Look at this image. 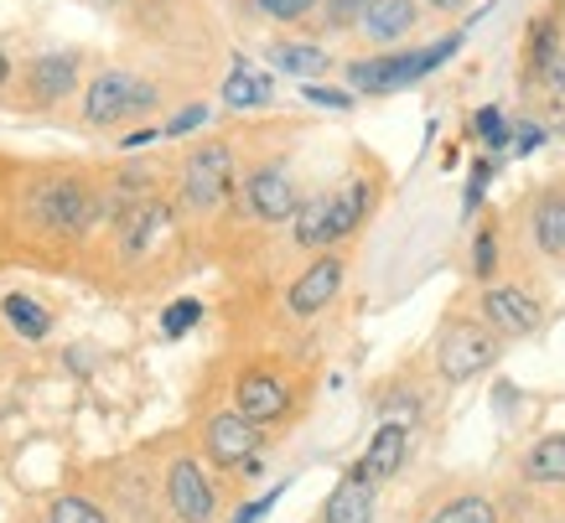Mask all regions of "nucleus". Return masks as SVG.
<instances>
[{
	"instance_id": "f257e3e1",
	"label": "nucleus",
	"mask_w": 565,
	"mask_h": 523,
	"mask_svg": "<svg viewBox=\"0 0 565 523\" xmlns=\"http://www.w3.org/2000/svg\"><path fill=\"white\" fill-rule=\"evenodd\" d=\"M462 47V32H451L446 42L436 47H420V52H390V57H363V63H348V84L353 94H399V88L420 84L426 73H436Z\"/></svg>"
},
{
	"instance_id": "f03ea898",
	"label": "nucleus",
	"mask_w": 565,
	"mask_h": 523,
	"mask_svg": "<svg viewBox=\"0 0 565 523\" xmlns=\"http://www.w3.org/2000/svg\"><path fill=\"white\" fill-rule=\"evenodd\" d=\"M104 203H99V192L88 182H73V177H57V182H42L32 192V218L47 228V234H88L94 223H99Z\"/></svg>"
},
{
	"instance_id": "7ed1b4c3",
	"label": "nucleus",
	"mask_w": 565,
	"mask_h": 523,
	"mask_svg": "<svg viewBox=\"0 0 565 523\" xmlns=\"http://www.w3.org/2000/svg\"><path fill=\"white\" fill-rule=\"evenodd\" d=\"M151 104H156V88L146 78H136V73H125V68H109L88 84L84 115H88V125H115L125 115H146Z\"/></svg>"
},
{
	"instance_id": "20e7f679",
	"label": "nucleus",
	"mask_w": 565,
	"mask_h": 523,
	"mask_svg": "<svg viewBox=\"0 0 565 523\" xmlns=\"http://www.w3.org/2000/svg\"><path fill=\"white\" fill-rule=\"evenodd\" d=\"M182 192H188L192 207H218L228 192H234V151L228 146H198L188 156V167H182Z\"/></svg>"
},
{
	"instance_id": "39448f33",
	"label": "nucleus",
	"mask_w": 565,
	"mask_h": 523,
	"mask_svg": "<svg viewBox=\"0 0 565 523\" xmlns=\"http://www.w3.org/2000/svg\"><path fill=\"white\" fill-rule=\"evenodd\" d=\"M493 357H498L493 327H478V321H457V327H446V338H441V373L451 378V384L478 378Z\"/></svg>"
},
{
	"instance_id": "423d86ee",
	"label": "nucleus",
	"mask_w": 565,
	"mask_h": 523,
	"mask_svg": "<svg viewBox=\"0 0 565 523\" xmlns=\"http://www.w3.org/2000/svg\"><path fill=\"white\" fill-rule=\"evenodd\" d=\"M244 203H249L255 218L286 223L296 207H301V198H296V182L280 167H259V171H249V182H244Z\"/></svg>"
},
{
	"instance_id": "0eeeda50",
	"label": "nucleus",
	"mask_w": 565,
	"mask_h": 523,
	"mask_svg": "<svg viewBox=\"0 0 565 523\" xmlns=\"http://www.w3.org/2000/svg\"><path fill=\"white\" fill-rule=\"evenodd\" d=\"M167 498H172V513L182 523H213V482L203 477L198 461H172L167 472Z\"/></svg>"
},
{
	"instance_id": "6e6552de",
	"label": "nucleus",
	"mask_w": 565,
	"mask_h": 523,
	"mask_svg": "<svg viewBox=\"0 0 565 523\" xmlns=\"http://www.w3.org/2000/svg\"><path fill=\"white\" fill-rule=\"evenodd\" d=\"M540 301H534L530 290H509L498 286L482 296V321L493 327V332H503V338H530L534 327H540Z\"/></svg>"
},
{
	"instance_id": "1a4fd4ad",
	"label": "nucleus",
	"mask_w": 565,
	"mask_h": 523,
	"mask_svg": "<svg viewBox=\"0 0 565 523\" xmlns=\"http://www.w3.org/2000/svg\"><path fill=\"white\" fill-rule=\"evenodd\" d=\"M338 290H343V259H338V254H322V259H311V270L296 275L286 306H291V317H317Z\"/></svg>"
},
{
	"instance_id": "9d476101",
	"label": "nucleus",
	"mask_w": 565,
	"mask_h": 523,
	"mask_svg": "<svg viewBox=\"0 0 565 523\" xmlns=\"http://www.w3.org/2000/svg\"><path fill=\"white\" fill-rule=\"evenodd\" d=\"M203 446H207V456H213L218 467H244V461L259 451V425L244 420L239 409H234V415H213V420H207Z\"/></svg>"
},
{
	"instance_id": "9b49d317",
	"label": "nucleus",
	"mask_w": 565,
	"mask_h": 523,
	"mask_svg": "<svg viewBox=\"0 0 565 523\" xmlns=\"http://www.w3.org/2000/svg\"><path fill=\"white\" fill-rule=\"evenodd\" d=\"M359 32L379 47H394L415 32V0H363L359 6Z\"/></svg>"
},
{
	"instance_id": "f8f14e48",
	"label": "nucleus",
	"mask_w": 565,
	"mask_h": 523,
	"mask_svg": "<svg viewBox=\"0 0 565 523\" xmlns=\"http://www.w3.org/2000/svg\"><path fill=\"white\" fill-rule=\"evenodd\" d=\"M234 399H239V415L244 420H280L286 409H291V394H286V384L280 378H270V373H244L239 388H234Z\"/></svg>"
},
{
	"instance_id": "ddd939ff",
	"label": "nucleus",
	"mask_w": 565,
	"mask_h": 523,
	"mask_svg": "<svg viewBox=\"0 0 565 523\" xmlns=\"http://www.w3.org/2000/svg\"><path fill=\"white\" fill-rule=\"evenodd\" d=\"M327 523H374V482L353 467V472L332 488V498H327Z\"/></svg>"
},
{
	"instance_id": "4468645a",
	"label": "nucleus",
	"mask_w": 565,
	"mask_h": 523,
	"mask_svg": "<svg viewBox=\"0 0 565 523\" xmlns=\"http://www.w3.org/2000/svg\"><path fill=\"white\" fill-rule=\"evenodd\" d=\"M26 84H32L36 104H57L73 84H78V57H73V52H47V57H36L32 73H26Z\"/></svg>"
},
{
	"instance_id": "2eb2a0df",
	"label": "nucleus",
	"mask_w": 565,
	"mask_h": 523,
	"mask_svg": "<svg viewBox=\"0 0 565 523\" xmlns=\"http://www.w3.org/2000/svg\"><path fill=\"white\" fill-rule=\"evenodd\" d=\"M405 451H411V436H405V425H384L374 440H369V451H363L359 472L369 482H390L399 467H405Z\"/></svg>"
},
{
	"instance_id": "dca6fc26",
	"label": "nucleus",
	"mask_w": 565,
	"mask_h": 523,
	"mask_svg": "<svg viewBox=\"0 0 565 523\" xmlns=\"http://www.w3.org/2000/svg\"><path fill=\"white\" fill-rule=\"evenodd\" d=\"M369 213V182H348L327 198V244H343Z\"/></svg>"
},
{
	"instance_id": "f3484780",
	"label": "nucleus",
	"mask_w": 565,
	"mask_h": 523,
	"mask_svg": "<svg viewBox=\"0 0 565 523\" xmlns=\"http://www.w3.org/2000/svg\"><path fill=\"white\" fill-rule=\"evenodd\" d=\"M530 234L545 254H565V192H545V198L534 203Z\"/></svg>"
},
{
	"instance_id": "a211bd4d",
	"label": "nucleus",
	"mask_w": 565,
	"mask_h": 523,
	"mask_svg": "<svg viewBox=\"0 0 565 523\" xmlns=\"http://www.w3.org/2000/svg\"><path fill=\"white\" fill-rule=\"evenodd\" d=\"M223 104H228V109H255V104H270V78L255 73L249 63H234L228 78H223Z\"/></svg>"
},
{
	"instance_id": "6ab92c4d",
	"label": "nucleus",
	"mask_w": 565,
	"mask_h": 523,
	"mask_svg": "<svg viewBox=\"0 0 565 523\" xmlns=\"http://www.w3.org/2000/svg\"><path fill=\"white\" fill-rule=\"evenodd\" d=\"M524 63H530V78H550V73L561 68V26L550 17H540L530 26V52H524Z\"/></svg>"
},
{
	"instance_id": "aec40b11",
	"label": "nucleus",
	"mask_w": 565,
	"mask_h": 523,
	"mask_svg": "<svg viewBox=\"0 0 565 523\" xmlns=\"http://www.w3.org/2000/svg\"><path fill=\"white\" fill-rule=\"evenodd\" d=\"M270 68L291 73V78H307V84H311V78L327 68V52L311 47V42H275V47H270Z\"/></svg>"
},
{
	"instance_id": "412c9836",
	"label": "nucleus",
	"mask_w": 565,
	"mask_h": 523,
	"mask_svg": "<svg viewBox=\"0 0 565 523\" xmlns=\"http://www.w3.org/2000/svg\"><path fill=\"white\" fill-rule=\"evenodd\" d=\"M524 477H530V482H540V488L565 482V430H561V436H550V440H540V446L524 456Z\"/></svg>"
},
{
	"instance_id": "4be33fe9",
	"label": "nucleus",
	"mask_w": 565,
	"mask_h": 523,
	"mask_svg": "<svg viewBox=\"0 0 565 523\" xmlns=\"http://www.w3.org/2000/svg\"><path fill=\"white\" fill-rule=\"evenodd\" d=\"M6 321H11V332L17 338H26V342H42L52 332V317H47V306L42 301H32V296H6Z\"/></svg>"
},
{
	"instance_id": "5701e85b",
	"label": "nucleus",
	"mask_w": 565,
	"mask_h": 523,
	"mask_svg": "<svg viewBox=\"0 0 565 523\" xmlns=\"http://www.w3.org/2000/svg\"><path fill=\"white\" fill-rule=\"evenodd\" d=\"M291 218H296V244H307V249H327V198L301 203Z\"/></svg>"
},
{
	"instance_id": "b1692460",
	"label": "nucleus",
	"mask_w": 565,
	"mask_h": 523,
	"mask_svg": "<svg viewBox=\"0 0 565 523\" xmlns=\"http://www.w3.org/2000/svg\"><path fill=\"white\" fill-rule=\"evenodd\" d=\"M430 523H493V503L488 498H457V503L436 508Z\"/></svg>"
},
{
	"instance_id": "393cba45",
	"label": "nucleus",
	"mask_w": 565,
	"mask_h": 523,
	"mask_svg": "<svg viewBox=\"0 0 565 523\" xmlns=\"http://www.w3.org/2000/svg\"><path fill=\"white\" fill-rule=\"evenodd\" d=\"M47 523H109V519H104L88 498H57L52 513H47Z\"/></svg>"
},
{
	"instance_id": "a878e982",
	"label": "nucleus",
	"mask_w": 565,
	"mask_h": 523,
	"mask_svg": "<svg viewBox=\"0 0 565 523\" xmlns=\"http://www.w3.org/2000/svg\"><path fill=\"white\" fill-rule=\"evenodd\" d=\"M198 317H203V306L198 301H172L167 306V317H161V332H167V338H182V332L198 327Z\"/></svg>"
},
{
	"instance_id": "bb28decb",
	"label": "nucleus",
	"mask_w": 565,
	"mask_h": 523,
	"mask_svg": "<svg viewBox=\"0 0 565 523\" xmlns=\"http://www.w3.org/2000/svg\"><path fill=\"white\" fill-rule=\"evenodd\" d=\"M472 136H482L498 151V146H509V125H503L498 109H478V115H472Z\"/></svg>"
},
{
	"instance_id": "cd10ccee",
	"label": "nucleus",
	"mask_w": 565,
	"mask_h": 523,
	"mask_svg": "<svg viewBox=\"0 0 565 523\" xmlns=\"http://www.w3.org/2000/svg\"><path fill=\"white\" fill-rule=\"evenodd\" d=\"M207 115H213V109H207V104H188V109H182V115H172L167 119V125H161V136H192V130H198V125H207Z\"/></svg>"
},
{
	"instance_id": "c85d7f7f",
	"label": "nucleus",
	"mask_w": 565,
	"mask_h": 523,
	"mask_svg": "<svg viewBox=\"0 0 565 523\" xmlns=\"http://www.w3.org/2000/svg\"><path fill=\"white\" fill-rule=\"evenodd\" d=\"M265 17H275V21H301V17H311L317 11V0H255Z\"/></svg>"
},
{
	"instance_id": "c756f323",
	"label": "nucleus",
	"mask_w": 565,
	"mask_h": 523,
	"mask_svg": "<svg viewBox=\"0 0 565 523\" xmlns=\"http://www.w3.org/2000/svg\"><path fill=\"white\" fill-rule=\"evenodd\" d=\"M307 104H322V109H353V94L348 88H327V84H307L301 88Z\"/></svg>"
},
{
	"instance_id": "7c9ffc66",
	"label": "nucleus",
	"mask_w": 565,
	"mask_h": 523,
	"mask_svg": "<svg viewBox=\"0 0 565 523\" xmlns=\"http://www.w3.org/2000/svg\"><path fill=\"white\" fill-rule=\"evenodd\" d=\"M493 259H498L493 234H478V244H472V270H478V280H488V275H493Z\"/></svg>"
},
{
	"instance_id": "2f4dec72",
	"label": "nucleus",
	"mask_w": 565,
	"mask_h": 523,
	"mask_svg": "<svg viewBox=\"0 0 565 523\" xmlns=\"http://www.w3.org/2000/svg\"><path fill=\"white\" fill-rule=\"evenodd\" d=\"M275 498H280V488H275V492H265L259 503H244L239 513H234V523H259V519H265V513H270V508H275Z\"/></svg>"
},
{
	"instance_id": "473e14b6",
	"label": "nucleus",
	"mask_w": 565,
	"mask_h": 523,
	"mask_svg": "<svg viewBox=\"0 0 565 523\" xmlns=\"http://www.w3.org/2000/svg\"><path fill=\"white\" fill-rule=\"evenodd\" d=\"M488 177H493V171H488V161H478V167H472V177H467V207L482 203V186H488Z\"/></svg>"
},
{
	"instance_id": "72a5a7b5",
	"label": "nucleus",
	"mask_w": 565,
	"mask_h": 523,
	"mask_svg": "<svg viewBox=\"0 0 565 523\" xmlns=\"http://www.w3.org/2000/svg\"><path fill=\"white\" fill-rule=\"evenodd\" d=\"M509 140H514V146H519V156H524V151H534V146L545 140V130H540V125H530V119H524V125H519V130H514V136H509Z\"/></svg>"
},
{
	"instance_id": "f704fd0d",
	"label": "nucleus",
	"mask_w": 565,
	"mask_h": 523,
	"mask_svg": "<svg viewBox=\"0 0 565 523\" xmlns=\"http://www.w3.org/2000/svg\"><path fill=\"white\" fill-rule=\"evenodd\" d=\"M359 6H363V0H332L327 21H332V26H348V17H359Z\"/></svg>"
},
{
	"instance_id": "c9c22d12",
	"label": "nucleus",
	"mask_w": 565,
	"mask_h": 523,
	"mask_svg": "<svg viewBox=\"0 0 565 523\" xmlns=\"http://www.w3.org/2000/svg\"><path fill=\"white\" fill-rule=\"evenodd\" d=\"M161 130H136V136H125V151H140V146H151Z\"/></svg>"
},
{
	"instance_id": "e433bc0d",
	"label": "nucleus",
	"mask_w": 565,
	"mask_h": 523,
	"mask_svg": "<svg viewBox=\"0 0 565 523\" xmlns=\"http://www.w3.org/2000/svg\"><path fill=\"white\" fill-rule=\"evenodd\" d=\"M426 6H436V11H457V6H467V0H426Z\"/></svg>"
},
{
	"instance_id": "4c0bfd02",
	"label": "nucleus",
	"mask_w": 565,
	"mask_h": 523,
	"mask_svg": "<svg viewBox=\"0 0 565 523\" xmlns=\"http://www.w3.org/2000/svg\"><path fill=\"white\" fill-rule=\"evenodd\" d=\"M6 78H11V63H6V52H0V88H6Z\"/></svg>"
},
{
	"instance_id": "58836bf2",
	"label": "nucleus",
	"mask_w": 565,
	"mask_h": 523,
	"mask_svg": "<svg viewBox=\"0 0 565 523\" xmlns=\"http://www.w3.org/2000/svg\"><path fill=\"white\" fill-rule=\"evenodd\" d=\"M550 78H555V88H561V94H565V63H561V68H555V73H550Z\"/></svg>"
}]
</instances>
